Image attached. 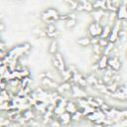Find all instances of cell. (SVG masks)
<instances>
[{
  "label": "cell",
  "mask_w": 127,
  "mask_h": 127,
  "mask_svg": "<svg viewBox=\"0 0 127 127\" xmlns=\"http://www.w3.org/2000/svg\"><path fill=\"white\" fill-rule=\"evenodd\" d=\"M60 16H61V14L59 13V11L57 9L49 8L42 14V19L45 22H47L48 24H52L56 20H60Z\"/></svg>",
  "instance_id": "1"
},
{
  "label": "cell",
  "mask_w": 127,
  "mask_h": 127,
  "mask_svg": "<svg viewBox=\"0 0 127 127\" xmlns=\"http://www.w3.org/2000/svg\"><path fill=\"white\" fill-rule=\"evenodd\" d=\"M88 35L90 36V38H100L102 31H103V27L97 23V22H91L88 25Z\"/></svg>",
  "instance_id": "2"
},
{
  "label": "cell",
  "mask_w": 127,
  "mask_h": 127,
  "mask_svg": "<svg viewBox=\"0 0 127 127\" xmlns=\"http://www.w3.org/2000/svg\"><path fill=\"white\" fill-rule=\"evenodd\" d=\"M53 64H54V66L58 70H60V72L65 69V64H64V58H63L61 53H57V54L54 55V57H53Z\"/></svg>",
  "instance_id": "3"
},
{
  "label": "cell",
  "mask_w": 127,
  "mask_h": 127,
  "mask_svg": "<svg viewBox=\"0 0 127 127\" xmlns=\"http://www.w3.org/2000/svg\"><path fill=\"white\" fill-rule=\"evenodd\" d=\"M121 65H122V64H121V62L117 56L108 57V66L112 70H114V71L119 70L121 68Z\"/></svg>",
  "instance_id": "4"
},
{
  "label": "cell",
  "mask_w": 127,
  "mask_h": 127,
  "mask_svg": "<svg viewBox=\"0 0 127 127\" xmlns=\"http://www.w3.org/2000/svg\"><path fill=\"white\" fill-rule=\"evenodd\" d=\"M116 17L117 20L119 21H125L127 20V6L126 5H121L117 11H116Z\"/></svg>",
  "instance_id": "5"
},
{
  "label": "cell",
  "mask_w": 127,
  "mask_h": 127,
  "mask_svg": "<svg viewBox=\"0 0 127 127\" xmlns=\"http://www.w3.org/2000/svg\"><path fill=\"white\" fill-rule=\"evenodd\" d=\"M65 111L70 113L71 115L76 113L78 111V104L73 102V101H68L66 102V105H65Z\"/></svg>",
  "instance_id": "6"
},
{
  "label": "cell",
  "mask_w": 127,
  "mask_h": 127,
  "mask_svg": "<svg viewBox=\"0 0 127 127\" xmlns=\"http://www.w3.org/2000/svg\"><path fill=\"white\" fill-rule=\"evenodd\" d=\"M107 66H108V57L105 56V55H102L99 58L98 62H97V67L99 69H102L103 70V69H106Z\"/></svg>",
  "instance_id": "7"
},
{
  "label": "cell",
  "mask_w": 127,
  "mask_h": 127,
  "mask_svg": "<svg viewBox=\"0 0 127 127\" xmlns=\"http://www.w3.org/2000/svg\"><path fill=\"white\" fill-rule=\"evenodd\" d=\"M71 120H72L71 119V114L66 112V111L64 112L62 115H60V122L63 125H67Z\"/></svg>",
  "instance_id": "8"
},
{
  "label": "cell",
  "mask_w": 127,
  "mask_h": 127,
  "mask_svg": "<svg viewBox=\"0 0 127 127\" xmlns=\"http://www.w3.org/2000/svg\"><path fill=\"white\" fill-rule=\"evenodd\" d=\"M76 43H77L79 46H81V47H87V46L91 45V38H89V37H87V36H84V37L79 38V39L76 41Z\"/></svg>",
  "instance_id": "9"
},
{
  "label": "cell",
  "mask_w": 127,
  "mask_h": 127,
  "mask_svg": "<svg viewBox=\"0 0 127 127\" xmlns=\"http://www.w3.org/2000/svg\"><path fill=\"white\" fill-rule=\"evenodd\" d=\"M82 4V8H83V12H87V13H91L94 8H93V4L92 2L89 1H80Z\"/></svg>",
  "instance_id": "10"
},
{
  "label": "cell",
  "mask_w": 127,
  "mask_h": 127,
  "mask_svg": "<svg viewBox=\"0 0 127 127\" xmlns=\"http://www.w3.org/2000/svg\"><path fill=\"white\" fill-rule=\"evenodd\" d=\"M111 28L112 27H110L109 25L103 27V31H102V34H101V37L100 38L101 39H108V37L110 35V32H111Z\"/></svg>",
  "instance_id": "11"
},
{
  "label": "cell",
  "mask_w": 127,
  "mask_h": 127,
  "mask_svg": "<svg viewBox=\"0 0 127 127\" xmlns=\"http://www.w3.org/2000/svg\"><path fill=\"white\" fill-rule=\"evenodd\" d=\"M57 50H58V44H57V41H56V40H54V41L51 43L50 47H49V52H50L51 54L55 55V54H57V53H58V52H57Z\"/></svg>",
  "instance_id": "12"
},
{
  "label": "cell",
  "mask_w": 127,
  "mask_h": 127,
  "mask_svg": "<svg viewBox=\"0 0 127 127\" xmlns=\"http://www.w3.org/2000/svg\"><path fill=\"white\" fill-rule=\"evenodd\" d=\"M76 25V20L75 19H67L64 22V26L66 28H73Z\"/></svg>",
  "instance_id": "13"
}]
</instances>
